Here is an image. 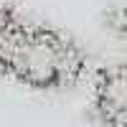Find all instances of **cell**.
Wrapping results in <instances>:
<instances>
[{
  "label": "cell",
  "instance_id": "1",
  "mask_svg": "<svg viewBox=\"0 0 127 127\" xmlns=\"http://www.w3.org/2000/svg\"><path fill=\"white\" fill-rule=\"evenodd\" d=\"M87 69V54L61 31L15 13L5 20L0 31V76L36 92H56L74 87Z\"/></svg>",
  "mask_w": 127,
  "mask_h": 127
},
{
  "label": "cell",
  "instance_id": "2",
  "mask_svg": "<svg viewBox=\"0 0 127 127\" xmlns=\"http://www.w3.org/2000/svg\"><path fill=\"white\" fill-rule=\"evenodd\" d=\"M92 104L102 125L107 127H127V66L97 69L92 79Z\"/></svg>",
  "mask_w": 127,
  "mask_h": 127
},
{
  "label": "cell",
  "instance_id": "3",
  "mask_svg": "<svg viewBox=\"0 0 127 127\" xmlns=\"http://www.w3.org/2000/svg\"><path fill=\"white\" fill-rule=\"evenodd\" d=\"M104 23H107V28L112 31L114 36L125 38V36H127V10H125V8H112V10H107Z\"/></svg>",
  "mask_w": 127,
  "mask_h": 127
},
{
  "label": "cell",
  "instance_id": "4",
  "mask_svg": "<svg viewBox=\"0 0 127 127\" xmlns=\"http://www.w3.org/2000/svg\"><path fill=\"white\" fill-rule=\"evenodd\" d=\"M13 15V10H0V31H3V26H5V20Z\"/></svg>",
  "mask_w": 127,
  "mask_h": 127
}]
</instances>
